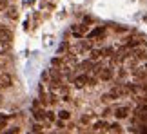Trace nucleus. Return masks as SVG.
<instances>
[{
	"instance_id": "f8f14e48",
	"label": "nucleus",
	"mask_w": 147,
	"mask_h": 134,
	"mask_svg": "<svg viewBox=\"0 0 147 134\" xmlns=\"http://www.w3.org/2000/svg\"><path fill=\"white\" fill-rule=\"evenodd\" d=\"M102 58V49H91V60H100Z\"/></svg>"
},
{
	"instance_id": "5701e85b",
	"label": "nucleus",
	"mask_w": 147,
	"mask_h": 134,
	"mask_svg": "<svg viewBox=\"0 0 147 134\" xmlns=\"http://www.w3.org/2000/svg\"><path fill=\"white\" fill-rule=\"evenodd\" d=\"M46 118H47L49 121H53V120H55V114H53V113H46Z\"/></svg>"
},
{
	"instance_id": "7ed1b4c3",
	"label": "nucleus",
	"mask_w": 147,
	"mask_h": 134,
	"mask_svg": "<svg viewBox=\"0 0 147 134\" xmlns=\"http://www.w3.org/2000/svg\"><path fill=\"white\" fill-rule=\"evenodd\" d=\"M133 56L136 58V60H145L147 58V47L144 46V47H138L136 46V49L133 51Z\"/></svg>"
},
{
	"instance_id": "9b49d317",
	"label": "nucleus",
	"mask_w": 147,
	"mask_h": 134,
	"mask_svg": "<svg viewBox=\"0 0 147 134\" xmlns=\"http://www.w3.org/2000/svg\"><path fill=\"white\" fill-rule=\"evenodd\" d=\"M5 11H7V16H9L11 20H16V18H18V9L9 7V9H5Z\"/></svg>"
},
{
	"instance_id": "cd10ccee",
	"label": "nucleus",
	"mask_w": 147,
	"mask_h": 134,
	"mask_svg": "<svg viewBox=\"0 0 147 134\" xmlns=\"http://www.w3.org/2000/svg\"><path fill=\"white\" fill-rule=\"evenodd\" d=\"M0 25H2V24H0Z\"/></svg>"
},
{
	"instance_id": "4468645a",
	"label": "nucleus",
	"mask_w": 147,
	"mask_h": 134,
	"mask_svg": "<svg viewBox=\"0 0 147 134\" xmlns=\"http://www.w3.org/2000/svg\"><path fill=\"white\" fill-rule=\"evenodd\" d=\"M33 116H35L36 120H44V118H46V113H44L42 109H35V111H33Z\"/></svg>"
},
{
	"instance_id": "393cba45",
	"label": "nucleus",
	"mask_w": 147,
	"mask_h": 134,
	"mask_svg": "<svg viewBox=\"0 0 147 134\" xmlns=\"http://www.w3.org/2000/svg\"><path fill=\"white\" fill-rule=\"evenodd\" d=\"M142 131H144V132H147V125H144V129H142Z\"/></svg>"
},
{
	"instance_id": "2eb2a0df",
	"label": "nucleus",
	"mask_w": 147,
	"mask_h": 134,
	"mask_svg": "<svg viewBox=\"0 0 147 134\" xmlns=\"http://www.w3.org/2000/svg\"><path fill=\"white\" fill-rule=\"evenodd\" d=\"M133 74H134V80H136V82H138V80H144V78H145V72L140 71V69H134Z\"/></svg>"
},
{
	"instance_id": "bb28decb",
	"label": "nucleus",
	"mask_w": 147,
	"mask_h": 134,
	"mask_svg": "<svg viewBox=\"0 0 147 134\" xmlns=\"http://www.w3.org/2000/svg\"><path fill=\"white\" fill-rule=\"evenodd\" d=\"M2 65H4V64H2V62H0V69H2Z\"/></svg>"
},
{
	"instance_id": "1a4fd4ad",
	"label": "nucleus",
	"mask_w": 147,
	"mask_h": 134,
	"mask_svg": "<svg viewBox=\"0 0 147 134\" xmlns=\"http://www.w3.org/2000/svg\"><path fill=\"white\" fill-rule=\"evenodd\" d=\"M104 35H105V29H104V27H98V29H94V31L89 33V38H102Z\"/></svg>"
},
{
	"instance_id": "dca6fc26",
	"label": "nucleus",
	"mask_w": 147,
	"mask_h": 134,
	"mask_svg": "<svg viewBox=\"0 0 147 134\" xmlns=\"http://www.w3.org/2000/svg\"><path fill=\"white\" fill-rule=\"evenodd\" d=\"M49 74H51V80H60V78H62V72L58 69H51Z\"/></svg>"
},
{
	"instance_id": "423d86ee",
	"label": "nucleus",
	"mask_w": 147,
	"mask_h": 134,
	"mask_svg": "<svg viewBox=\"0 0 147 134\" xmlns=\"http://www.w3.org/2000/svg\"><path fill=\"white\" fill-rule=\"evenodd\" d=\"M11 83H13V80H11L9 74H0V89L11 87Z\"/></svg>"
},
{
	"instance_id": "ddd939ff",
	"label": "nucleus",
	"mask_w": 147,
	"mask_h": 134,
	"mask_svg": "<svg viewBox=\"0 0 147 134\" xmlns=\"http://www.w3.org/2000/svg\"><path fill=\"white\" fill-rule=\"evenodd\" d=\"M102 56H109V58H113V56H115V49H113V47L102 49Z\"/></svg>"
},
{
	"instance_id": "4be33fe9",
	"label": "nucleus",
	"mask_w": 147,
	"mask_h": 134,
	"mask_svg": "<svg viewBox=\"0 0 147 134\" xmlns=\"http://www.w3.org/2000/svg\"><path fill=\"white\" fill-rule=\"evenodd\" d=\"M31 131H33V132H40V131H42V127L36 123V125H33V127H31Z\"/></svg>"
},
{
	"instance_id": "6ab92c4d",
	"label": "nucleus",
	"mask_w": 147,
	"mask_h": 134,
	"mask_svg": "<svg viewBox=\"0 0 147 134\" xmlns=\"http://www.w3.org/2000/svg\"><path fill=\"white\" fill-rule=\"evenodd\" d=\"M107 129H109V131H115V132H120L122 129H120V125H118V123H111L109 127H107Z\"/></svg>"
},
{
	"instance_id": "412c9836",
	"label": "nucleus",
	"mask_w": 147,
	"mask_h": 134,
	"mask_svg": "<svg viewBox=\"0 0 147 134\" xmlns=\"http://www.w3.org/2000/svg\"><path fill=\"white\" fill-rule=\"evenodd\" d=\"M51 64H53L55 67H58V65H62V60L60 58H53V60H51Z\"/></svg>"
},
{
	"instance_id": "6e6552de",
	"label": "nucleus",
	"mask_w": 147,
	"mask_h": 134,
	"mask_svg": "<svg viewBox=\"0 0 147 134\" xmlns=\"http://www.w3.org/2000/svg\"><path fill=\"white\" fill-rule=\"evenodd\" d=\"M86 51H91V44L89 42H80L76 46V53H86Z\"/></svg>"
},
{
	"instance_id": "0eeeda50",
	"label": "nucleus",
	"mask_w": 147,
	"mask_h": 134,
	"mask_svg": "<svg viewBox=\"0 0 147 134\" xmlns=\"http://www.w3.org/2000/svg\"><path fill=\"white\" fill-rule=\"evenodd\" d=\"M73 82H75V85H76L78 89H80V87H86V85H87V74H80V76H76Z\"/></svg>"
},
{
	"instance_id": "a211bd4d",
	"label": "nucleus",
	"mask_w": 147,
	"mask_h": 134,
	"mask_svg": "<svg viewBox=\"0 0 147 134\" xmlns=\"http://www.w3.org/2000/svg\"><path fill=\"white\" fill-rule=\"evenodd\" d=\"M60 120H69V116H71V113H67V111H60Z\"/></svg>"
},
{
	"instance_id": "a878e982",
	"label": "nucleus",
	"mask_w": 147,
	"mask_h": 134,
	"mask_svg": "<svg viewBox=\"0 0 147 134\" xmlns=\"http://www.w3.org/2000/svg\"><path fill=\"white\" fill-rule=\"evenodd\" d=\"M0 105H2V96H0Z\"/></svg>"
},
{
	"instance_id": "20e7f679",
	"label": "nucleus",
	"mask_w": 147,
	"mask_h": 134,
	"mask_svg": "<svg viewBox=\"0 0 147 134\" xmlns=\"http://www.w3.org/2000/svg\"><path fill=\"white\" fill-rule=\"evenodd\" d=\"M73 35H75L76 38H80V36H84V35H87V25H75L73 27Z\"/></svg>"
},
{
	"instance_id": "39448f33",
	"label": "nucleus",
	"mask_w": 147,
	"mask_h": 134,
	"mask_svg": "<svg viewBox=\"0 0 147 134\" xmlns=\"http://www.w3.org/2000/svg\"><path fill=\"white\" fill-rule=\"evenodd\" d=\"M113 114H115L118 120L127 118V116H129V107H118V109H115V113H113Z\"/></svg>"
},
{
	"instance_id": "9d476101",
	"label": "nucleus",
	"mask_w": 147,
	"mask_h": 134,
	"mask_svg": "<svg viewBox=\"0 0 147 134\" xmlns=\"http://www.w3.org/2000/svg\"><path fill=\"white\" fill-rule=\"evenodd\" d=\"M107 127H109V125H107L105 121H96V123H93L94 131H107Z\"/></svg>"
},
{
	"instance_id": "f3484780",
	"label": "nucleus",
	"mask_w": 147,
	"mask_h": 134,
	"mask_svg": "<svg viewBox=\"0 0 147 134\" xmlns=\"http://www.w3.org/2000/svg\"><path fill=\"white\" fill-rule=\"evenodd\" d=\"M7 49H9V44H4V42H0V56L7 53Z\"/></svg>"
},
{
	"instance_id": "b1692460",
	"label": "nucleus",
	"mask_w": 147,
	"mask_h": 134,
	"mask_svg": "<svg viewBox=\"0 0 147 134\" xmlns=\"http://www.w3.org/2000/svg\"><path fill=\"white\" fill-rule=\"evenodd\" d=\"M4 129H5V120L0 118V131H4Z\"/></svg>"
},
{
	"instance_id": "f03ea898",
	"label": "nucleus",
	"mask_w": 147,
	"mask_h": 134,
	"mask_svg": "<svg viewBox=\"0 0 147 134\" xmlns=\"http://www.w3.org/2000/svg\"><path fill=\"white\" fill-rule=\"evenodd\" d=\"M11 40H13V33H11L7 27L0 25V42H4V44H11Z\"/></svg>"
},
{
	"instance_id": "aec40b11",
	"label": "nucleus",
	"mask_w": 147,
	"mask_h": 134,
	"mask_svg": "<svg viewBox=\"0 0 147 134\" xmlns=\"http://www.w3.org/2000/svg\"><path fill=\"white\" fill-rule=\"evenodd\" d=\"M7 9V0H0V11Z\"/></svg>"
},
{
	"instance_id": "f257e3e1",
	"label": "nucleus",
	"mask_w": 147,
	"mask_h": 134,
	"mask_svg": "<svg viewBox=\"0 0 147 134\" xmlns=\"http://www.w3.org/2000/svg\"><path fill=\"white\" fill-rule=\"evenodd\" d=\"M96 76L100 78L102 82H109L113 78V69H109V67H100L98 72H96Z\"/></svg>"
}]
</instances>
